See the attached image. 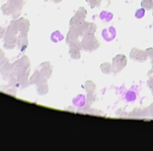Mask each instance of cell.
Instances as JSON below:
<instances>
[{
	"instance_id": "cell-1",
	"label": "cell",
	"mask_w": 153,
	"mask_h": 151,
	"mask_svg": "<svg viewBox=\"0 0 153 151\" xmlns=\"http://www.w3.org/2000/svg\"><path fill=\"white\" fill-rule=\"evenodd\" d=\"M82 48H83L85 51H92L97 49V47L100 46L98 39L93 36V34L86 35L84 38L82 39L81 43Z\"/></svg>"
},
{
	"instance_id": "cell-2",
	"label": "cell",
	"mask_w": 153,
	"mask_h": 151,
	"mask_svg": "<svg viewBox=\"0 0 153 151\" xmlns=\"http://www.w3.org/2000/svg\"><path fill=\"white\" fill-rule=\"evenodd\" d=\"M126 65V56L122 55H118L113 59L112 71H114V73H119Z\"/></svg>"
},
{
	"instance_id": "cell-3",
	"label": "cell",
	"mask_w": 153,
	"mask_h": 151,
	"mask_svg": "<svg viewBox=\"0 0 153 151\" xmlns=\"http://www.w3.org/2000/svg\"><path fill=\"white\" fill-rule=\"evenodd\" d=\"M86 16V10L84 8H80L77 13H75V15L73 17V19L70 21L71 25H79L82 23V21H83V20L85 19Z\"/></svg>"
},
{
	"instance_id": "cell-4",
	"label": "cell",
	"mask_w": 153,
	"mask_h": 151,
	"mask_svg": "<svg viewBox=\"0 0 153 151\" xmlns=\"http://www.w3.org/2000/svg\"><path fill=\"white\" fill-rule=\"evenodd\" d=\"M131 58H133L135 61H139V62H144L147 59V53L145 51H143L141 49L138 48H134L131 51L130 54Z\"/></svg>"
},
{
	"instance_id": "cell-5",
	"label": "cell",
	"mask_w": 153,
	"mask_h": 151,
	"mask_svg": "<svg viewBox=\"0 0 153 151\" xmlns=\"http://www.w3.org/2000/svg\"><path fill=\"white\" fill-rule=\"evenodd\" d=\"M102 37H103V38L106 40V41H108V42H110V41H112L115 38H116V35H117V30H116V29L113 27V26H111V27H108V28H107V29H104L103 30H102Z\"/></svg>"
},
{
	"instance_id": "cell-6",
	"label": "cell",
	"mask_w": 153,
	"mask_h": 151,
	"mask_svg": "<svg viewBox=\"0 0 153 151\" xmlns=\"http://www.w3.org/2000/svg\"><path fill=\"white\" fill-rule=\"evenodd\" d=\"M16 34H9V33H5V40H4V47L11 49L15 46L16 43Z\"/></svg>"
},
{
	"instance_id": "cell-7",
	"label": "cell",
	"mask_w": 153,
	"mask_h": 151,
	"mask_svg": "<svg viewBox=\"0 0 153 151\" xmlns=\"http://www.w3.org/2000/svg\"><path fill=\"white\" fill-rule=\"evenodd\" d=\"M17 24H18V30L23 33V34H27L28 30H29V21L26 19H20L17 21Z\"/></svg>"
},
{
	"instance_id": "cell-8",
	"label": "cell",
	"mask_w": 153,
	"mask_h": 151,
	"mask_svg": "<svg viewBox=\"0 0 153 151\" xmlns=\"http://www.w3.org/2000/svg\"><path fill=\"white\" fill-rule=\"evenodd\" d=\"M13 2H7L6 4H4L2 6V12L4 13V15H10L13 14Z\"/></svg>"
},
{
	"instance_id": "cell-9",
	"label": "cell",
	"mask_w": 153,
	"mask_h": 151,
	"mask_svg": "<svg viewBox=\"0 0 153 151\" xmlns=\"http://www.w3.org/2000/svg\"><path fill=\"white\" fill-rule=\"evenodd\" d=\"M39 67H41V68H42L41 70H43V72H42V71H39V72L41 73V74H42L44 77L48 78V77L51 75V68H50V65H49L48 63H44V64H40Z\"/></svg>"
},
{
	"instance_id": "cell-10",
	"label": "cell",
	"mask_w": 153,
	"mask_h": 151,
	"mask_svg": "<svg viewBox=\"0 0 153 151\" xmlns=\"http://www.w3.org/2000/svg\"><path fill=\"white\" fill-rule=\"evenodd\" d=\"M28 46V39L26 38V34L22 33V35L19 38V48L21 50H24Z\"/></svg>"
},
{
	"instance_id": "cell-11",
	"label": "cell",
	"mask_w": 153,
	"mask_h": 151,
	"mask_svg": "<svg viewBox=\"0 0 153 151\" xmlns=\"http://www.w3.org/2000/svg\"><path fill=\"white\" fill-rule=\"evenodd\" d=\"M100 20L104 21L105 22H108L109 21H111L113 19V13L110 12L102 11L100 14Z\"/></svg>"
},
{
	"instance_id": "cell-12",
	"label": "cell",
	"mask_w": 153,
	"mask_h": 151,
	"mask_svg": "<svg viewBox=\"0 0 153 151\" xmlns=\"http://www.w3.org/2000/svg\"><path fill=\"white\" fill-rule=\"evenodd\" d=\"M85 97L83 95H79L76 98L74 99V104L77 107H82L85 104Z\"/></svg>"
},
{
	"instance_id": "cell-13",
	"label": "cell",
	"mask_w": 153,
	"mask_h": 151,
	"mask_svg": "<svg viewBox=\"0 0 153 151\" xmlns=\"http://www.w3.org/2000/svg\"><path fill=\"white\" fill-rule=\"evenodd\" d=\"M152 5L153 0H143V2H142V6H143V8L146 9V10L152 9Z\"/></svg>"
},
{
	"instance_id": "cell-14",
	"label": "cell",
	"mask_w": 153,
	"mask_h": 151,
	"mask_svg": "<svg viewBox=\"0 0 153 151\" xmlns=\"http://www.w3.org/2000/svg\"><path fill=\"white\" fill-rule=\"evenodd\" d=\"M145 14V9L144 8H141V9H138L136 12H135V17L137 19H141L144 16Z\"/></svg>"
},
{
	"instance_id": "cell-15",
	"label": "cell",
	"mask_w": 153,
	"mask_h": 151,
	"mask_svg": "<svg viewBox=\"0 0 153 151\" xmlns=\"http://www.w3.org/2000/svg\"><path fill=\"white\" fill-rule=\"evenodd\" d=\"M126 98L127 101H134V100L136 98V96H135L134 92H133V91H129V92L126 94Z\"/></svg>"
},
{
	"instance_id": "cell-16",
	"label": "cell",
	"mask_w": 153,
	"mask_h": 151,
	"mask_svg": "<svg viewBox=\"0 0 153 151\" xmlns=\"http://www.w3.org/2000/svg\"><path fill=\"white\" fill-rule=\"evenodd\" d=\"M88 3H90V4H91V8H93V7H95V6H99L100 5V2L98 1V0H86Z\"/></svg>"
},
{
	"instance_id": "cell-17",
	"label": "cell",
	"mask_w": 153,
	"mask_h": 151,
	"mask_svg": "<svg viewBox=\"0 0 153 151\" xmlns=\"http://www.w3.org/2000/svg\"><path fill=\"white\" fill-rule=\"evenodd\" d=\"M101 69H102V72H104V73H108V70L109 71L110 70V65L108 64V63H106V64H104L103 65H101Z\"/></svg>"
},
{
	"instance_id": "cell-18",
	"label": "cell",
	"mask_w": 153,
	"mask_h": 151,
	"mask_svg": "<svg viewBox=\"0 0 153 151\" xmlns=\"http://www.w3.org/2000/svg\"><path fill=\"white\" fill-rule=\"evenodd\" d=\"M54 3H59V2H61L62 0H52Z\"/></svg>"
},
{
	"instance_id": "cell-19",
	"label": "cell",
	"mask_w": 153,
	"mask_h": 151,
	"mask_svg": "<svg viewBox=\"0 0 153 151\" xmlns=\"http://www.w3.org/2000/svg\"><path fill=\"white\" fill-rule=\"evenodd\" d=\"M151 80L153 81V79H151ZM151 88H152V94H153V87L152 86H151Z\"/></svg>"
},
{
	"instance_id": "cell-20",
	"label": "cell",
	"mask_w": 153,
	"mask_h": 151,
	"mask_svg": "<svg viewBox=\"0 0 153 151\" xmlns=\"http://www.w3.org/2000/svg\"><path fill=\"white\" fill-rule=\"evenodd\" d=\"M8 1H9V2H13L14 0H8Z\"/></svg>"
},
{
	"instance_id": "cell-21",
	"label": "cell",
	"mask_w": 153,
	"mask_h": 151,
	"mask_svg": "<svg viewBox=\"0 0 153 151\" xmlns=\"http://www.w3.org/2000/svg\"><path fill=\"white\" fill-rule=\"evenodd\" d=\"M0 30H1V27H0Z\"/></svg>"
},
{
	"instance_id": "cell-22",
	"label": "cell",
	"mask_w": 153,
	"mask_h": 151,
	"mask_svg": "<svg viewBox=\"0 0 153 151\" xmlns=\"http://www.w3.org/2000/svg\"><path fill=\"white\" fill-rule=\"evenodd\" d=\"M152 7H153V5H152Z\"/></svg>"
}]
</instances>
